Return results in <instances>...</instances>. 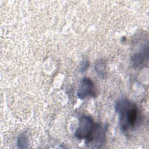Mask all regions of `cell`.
Segmentation results:
<instances>
[{"instance_id":"obj_1","label":"cell","mask_w":149,"mask_h":149,"mask_svg":"<svg viewBox=\"0 0 149 149\" xmlns=\"http://www.w3.org/2000/svg\"><path fill=\"white\" fill-rule=\"evenodd\" d=\"M115 108L119 115L121 129L123 131H127L129 129L133 127L137 116L136 104L126 99H122L117 101Z\"/></svg>"},{"instance_id":"obj_2","label":"cell","mask_w":149,"mask_h":149,"mask_svg":"<svg viewBox=\"0 0 149 149\" xmlns=\"http://www.w3.org/2000/svg\"><path fill=\"white\" fill-rule=\"evenodd\" d=\"M105 137V129L99 124H94L90 136L86 139V144L91 148H101Z\"/></svg>"},{"instance_id":"obj_3","label":"cell","mask_w":149,"mask_h":149,"mask_svg":"<svg viewBox=\"0 0 149 149\" xmlns=\"http://www.w3.org/2000/svg\"><path fill=\"white\" fill-rule=\"evenodd\" d=\"M94 126L92 118L87 115H83L79 120V126L75 133L78 139H86L91 134Z\"/></svg>"},{"instance_id":"obj_4","label":"cell","mask_w":149,"mask_h":149,"mask_svg":"<svg viewBox=\"0 0 149 149\" xmlns=\"http://www.w3.org/2000/svg\"><path fill=\"white\" fill-rule=\"evenodd\" d=\"M94 84L88 78L84 77L80 82L77 91V95L80 99H84L93 94Z\"/></svg>"},{"instance_id":"obj_5","label":"cell","mask_w":149,"mask_h":149,"mask_svg":"<svg viewBox=\"0 0 149 149\" xmlns=\"http://www.w3.org/2000/svg\"><path fill=\"white\" fill-rule=\"evenodd\" d=\"M148 59V52H144V49L140 52L136 53L132 56V62L134 68H141L145 64V61Z\"/></svg>"},{"instance_id":"obj_6","label":"cell","mask_w":149,"mask_h":149,"mask_svg":"<svg viewBox=\"0 0 149 149\" xmlns=\"http://www.w3.org/2000/svg\"><path fill=\"white\" fill-rule=\"evenodd\" d=\"M95 69L98 76L104 79L107 74L105 63L103 60H98L97 61L95 65Z\"/></svg>"},{"instance_id":"obj_7","label":"cell","mask_w":149,"mask_h":149,"mask_svg":"<svg viewBox=\"0 0 149 149\" xmlns=\"http://www.w3.org/2000/svg\"><path fill=\"white\" fill-rule=\"evenodd\" d=\"M17 147L19 148H26L28 147V139L26 135L22 133L17 139Z\"/></svg>"}]
</instances>
